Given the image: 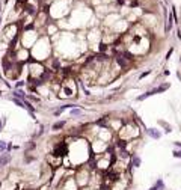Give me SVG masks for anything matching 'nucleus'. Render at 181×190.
<instances>
[{
	"mask_svg": "<svg viewBox=\"0 0 181 190\" xmlns=\"http://www.w3.org/2000/svg\"><path fill=\"white\" fill-rule=\"evenodd\" d=\"M118 136H119V140H124V142L133 140L134 137L139 136V128L136 127V124L128 122V124L121 127V130L118 131Z\"/></svg>",
	"mask_w": 181,
	"mask_h": 190,
	"instance_id": "1",
	"label": "nucleus"
},
{
	"mask_svg": "<svg viewBox=\"0 0 181 190\" xmlns=\"http://www.w3.org/2000/svg\"><path fill=\"white\" fill-rule=\"evenodd\" d=\"M145 133H147L149 137H153V139H160V137H162V133H160L158 130H155V128H147V130H145Z\"/></svg>",
	"mask_w": 181,
	"mask_h": 190,
	"instance_id": "4",
	"label": "nucleus"
},
{
	"mask_svg": "<svg viewBox=\"0 0 181 190\" xmlns=\"http://www.w3.org/2000/svg\"><path fill=\"white\" fill-rule=\"evenodd\" d=\"M0 166H2V158H0Z\"/></svg>",
	"mask_w": 181,
	"mask_h": 190,
	"instance_id": "15",
	"label": "nucleus"
},
{
	"mask_svg": "<svg viewBox=\"0 0 181 190\" xmlns=\"http://www.w3.org/2000/svg\"><path fill=\"white\" fill-rule=\"evenodd\" d=\"M14 98H20V100H26V94L20 89H15L14 91Z\"/></svg>",
	"mask_w": 181,
	"mask_h": 190,
	"instance_id": "6",
	"label": "nucleus"
},
{
	"mask_svg": "<svg viewBox=\"0 0 181 190\" xmlns=\"http://www.w3.org/2000/svg\"><path fill=\"white\" fill-rule=\"evenodd\" d=\"M80 115H82L80 109H77V107H73L71 109V116H80Z\"/></svg>",
	"mask_w": 181,
	"mask_h": 190,
	"instance_id": "8",
	"label": "nucleus"
},
{
	"mask_svg": "<svg viewBox=\"0 0 181 190\" xmlns=\"http://www.w3.org/2000/svg\"><path fill=\"white\" fill-rule=\"evenodd\" d=\"M148 74H151V69H148V71H145V72H142L140 76H139V80H142V78H145L148 76Z\"/></svg>",
	"mask_w": 181,
	"mask_h": 190,
	"instance_id": "11",
	"label": "nucleus"
},
{
	"mask_svg": "<svg viewBox=\"0 0 181 190\" xmlns=\"http://www.w3.org/2000/svg\"><path fill=\"white\" fill-rule=\"evenodd\" d=\"M18 2H23V3H24V2H27V0H18Z\"/></svg>",
	"mask_w": 181,
	"mask_h": 190,
	"instance_id": "14",
	"label": "nucleus"
},
{
	"mask_svg": "<svg viewBox=\"0 0 181 190\" xmlns=\"http://www.w3.org/2000/svg\"><path fill=\"white\" fill-rule=\"evenodd\" d=\"M148 190H166V186H164L163 178H158V180H157V181H155Z\"/></svg>",
	"mask_w": 181,
	"mask_h": 190,
	"instance_id": "2",
	"label": "nucleus"
},
{
	"mask_svg": "<svg viewBox=\"0 0 181 190\" xmlns=\"http://www.w3.org/2000/svg\"><path fill=\"white\" fill-rule=\"evenodd\" d=\"M23 85H24V82H17V85H15V87H20V86H23Z\"/></svg>",
	"mask_w": 181,
	"mask_h": 190,
	"instance_id": "12",
	"label": "nucleus"
},
{
	"mask_svg": "<svg viewBox=\"0 0 181 190\" xmlns=\"http://www.w3.org/2000/svg\"><path fill=\"white\" fill-rule=\"evenodd\" d=\"M0 187H2V181H0Z\"/></svg>",
	"mask_w": 181,
	"mask_h": 190,
	"instance_id": "16",
	"label": "nucleus"
},
{
	"mask_svg": "<svg viewBox=\"0 0 181 190\" xmlns=\"http://www.w3.org/2000/svg\"><path fill=\"white\" fill-rule=\"evenodd\" d=\"M3 122H5V119H2V121H0V131H2V127H3Z\"/></svg>",
	"mask_w": 181,
	"mask_h": 190,
	"instance_id": "13",
	"label": "nucleus"
},
{
	"mask_svg": "<svg viewBox=\"0 0 181 190\" xmlns=\"http://www.w3.org/2000/svg\"><path fill=\"white\" fill-rule=\"evenodd\" d=\"M142 163V160H140V157L136 156V154H133V156L130 157V167L133 169V167H139Z\"/></svg>",
	"mask_w": 181,
	"mask_h": 190,
	"instance_id": "3",
	"label": "nucleus"
},
{
	"mask_svg": "<svg viewBox=\"0 0 181 190\" xmlns=\"http://www.w3.org/2000/svg\"><path fill=\"white\" fill-rule=\"evenodd\" d=\"M172 154H173V157H175V158H181V149H175Z\"/></svg>",
	"mask_w": 181,
	"mask_h": 190,
	"instance_id": "10",
	"label": "nucleus"
},
{
	"mask_svg": "<svg viewBox=\"0 0 181 190\" xmlns=\"http://www.w3.org/2000/svg\"><path fill=\"white\" fill-rule=\"evenodd\" d=\"M6 142H3V140H0V152H3V151H6Z\"/></svg>",
	"mask_w": 181,
	"mask_h": 190,
	"instance_id": "9",
	"label": "nucleus"
},
{
	"mask_svg": "<svg viewBox=\"0 0 181 190\" xmlns=\"http://www.w3.org/2000/svg\"><path fill=\"white\" fill-rule=\"evenodd\" d=\"M63 125H65V121H59V122H56V124H53V127H52V128L54 130V131H57V130H59V128H62Z\"/></svg>",
	"mask_w": 181,
	"mask_h": 190,
	"instance_id": "7",
	"label": "nucleus"
},
{
	"mask_svg": "<svg viewBox=\"0 0 181 190\" xmlns=\"http://www.w3.org/2000/svg\"><path fill=\"white\" fill-rule=\"evenodd\" d=\"M154 94H155L154 89H153V91H148V92H145V94L139 95V97H137V101H143L145 98H148V97H151V95H154Z\"/></svg>",
	"mask_w": 181,
	"mask_h": 190,
	"instance_id": "5",
	"label": "nucleus"
}]
</instances>
